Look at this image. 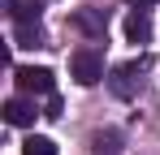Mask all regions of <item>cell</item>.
Masks as SVG:
<instances>
[{
	"instance_id": "obj_1",
	"label": "cell",
	"mask_w": 160,
	"mask_h": 155,
	"mask_svg": "<svg viewBox=\"0 0 160 155\" xmlns=\"http://www.w3.org/2000/svg\"><path fill=\"white\" fill-rule=\"evenodd\" d=\"M69 78H74L78 86H95V82L104 78V52L100 48H78L69 56Z\"/></svg>"
},
{
	"instance_id": "obj_2",
	"label": "cell",
	"mask_w": 160,
	"mask_h": 155,
	"mask_svg": "<svg viewBox=\"0 0 160 155\" xmlns=\"http://www.w3.org/2000/svg\"><path fill=\"white\" fill-rule=\"evenodd\" d=\"M152 60L143 56V60H130V65H117L112 78H108V86H112V95L117 99H134V91L143 86V69H147Z\"/></svg>"
},
{
	"instance_id": "obj_3",
	"label": "cell",
	"mask_w": 160,
	"mask_h": 155,
	"mask_svg": "<svg viewBox=\"0 0 160 155\" xmlns=\"http://www.w3.org/2000/svg\"><path fill=\"white\" fill-rule=\"evenodd\" d=\"M13 82H18L22 95H52L56 91L52 69H43V65H18V69H13Z\"/></svg>"
},
{
	"instance_id": "obj_4",
	"label": "cell",
	"mask_w": 160,
	"mask_h": 155,
	"mask_svg": "<svg viewBox=\"0 0 160 155\" xmlns=\"http://www.w3.org/2000/svg\"><path fill=\"white\" fill-rule=\"evenodd\" d=\"M4 121H9V125H18V129L35 125V103H30L26 95H13V99H4Z\"/></svg>"
},
{
	"instance_id": "obj_5",
	"label": "cell",
	"mask_w": 160,
	"mask_h": 155,
	"mask_svg": "<svg viewBox=\"0 0 160 155\" xmlns=\"http://www.w3.org/2000/svg\"><path fill=\"white\" fill-rule=\"evenodd\" d=\"M69 26H74V30H82V35H91V39H104L108 17H104V9H95V13H74V17H69Z\"/></svg>"
},
{
	"instance_id": "obj_6",
	"label": "cell",
	"mask_w": 160,
	"mask_h": 155,
	"mask_svg": "<svg viewBox=\"0 0 160 155\" xmlns=\"http://www.w3.org/2000/svg\"><path fill=\"white\" fill-rule=\"evenodd\" d=\"M43 4H48V0H4V9H9L13 22H39Z\"/></svg>"
},
{
	"instance_id": "obj_7",
	"label": "cell",
	"mask_w": 160,
	"mask_h": 155,
	"mask_svg": "<svg viewBox=\"0 0 160 155\" xmlns=\"http://www.w3.org/2000/svg\"><path fill=\"white\" fill-rule=\"evenodd\" d=\"M13 48H43L39 22H13Z\"/></svg>"
},
{
	"instance_id": "obj_8",
	"label": "cell",
	"mask_w": 160,
	"mask_h": 155,
	"mask_svg": "<svg viewBox=\"0 0 160 155\" xmlns=\"http://www.w3.org/2000/svg\"><path fill=\"white\" fill-rule=\"evenodd\" d=\"M126 39H130V43H147V39H152L147 13H130V17H126Z\"/></svg>"
},
{
	"instance_id": "obj_9",
	"label": "cell",
	"mask_w": 160,
	"mask_h": 155,
	"mask_svg": "<svg viewBox=\"0 0 160 155\" xmlns=\"http://www.w3.org/2000/svg\"><path fill=\"white\" fill-rule=\"evenodd\" d=\"M95 155H121V134L117 129H100L95 134Z\"/></svg>"
},
{
	"instance_id": "obj_10",
	"label": "cell",
	"mask_w": 160,
	"mask_h": 155,
	"mask_svg": "<svg viewBox=\"0 0 160 155\" xmlns=\"http://www.w3.org/2000/svg\"><path fill=\"white\" fill-rule=\"evenodd\" d=\"M22 155H56V142L43 138V134H30L26 142H22Z\"/></svg>"
},
{
	"instance_id": "obj_11",
	"label": "cell",
	"mask_w": 160,
	"mask_h": 155,
	"mask_svg": "<svg viewBox=\"0 0 160 155\" xmlns=\"http://www.w3.org/2000/svg\"><path fill=\"white\" fill-rule=\"evenodd\" d=\"M43 116H61V99H56V95H48V112H43Z\"/></svg>"
},
{
	"instance_id": "obj_12",
	"label": "cell",
	"mask_w": 160,
	"mask_h": 155,
	"mask_svg": "<svg viewBox=\"0 0 160 155\" xmlns=\"http://www.w3.org/2000/svg\"><path fill=\"white\" fill-rule=\"evenodd\" d=\"M126 4H156V0H126Z\"/></svg>"
}]
</instances>
